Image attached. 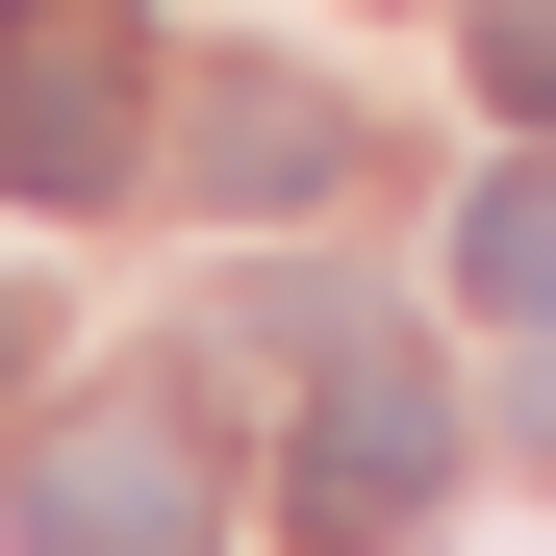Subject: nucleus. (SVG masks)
Wrapping results in <instances>:
<instances>
[{
  "label": "nucleus",
  "instance_id": "5",
  "mask_svg": "<svg viewBox=\"0 0 556 556\" xmlns=\"http://www.w3.org/2000/svg\"><path fill=\"white\" fill-rule=\"evenodd\" d=\"M455 304H506V329H556V152L455 203Z\"/></svg>",
  "mask_w": 556,
  "mask_h": 556
},
{
  "label": "nucleus",
  "instance_id": "4",
  "mask_svg": "<svg viewBox=\"0 0 556 556\" xmlns=\"http://www.w3.org/2000/svg\"><path fill=\"white\" fill-rule=\"evenodd\" d=\"M329 177H354V127L304 102V76H203V203H228V228H278V203H329Z\"/></svg>",
  "mask_w": 556,
  "mask_h": 556
},
{
  "label": "nucleus",
  "instance_id": "2",
  "mask_svg": "<svg viewBox=\"0 0 556 556\" xmlns=\"http://www.w3.org/2000/svg\"><path fill=\"white\" fill-rule=\"evenodd\" d=\"M430 481H455V380L430 354H329L304 430H278V531L304 556H380V531H430Z\"/></svg>",
  "mask_w": 556,
  "mask_h": 556
},
{
  "label": "nucleus",
  "instance_id": "1",
  "mask_svg": "<svg viewBox=\"0 0 556 556\" xmlns=\"http://www.w3.org/2000/svg\"><path fill=\"white\" fill-rule=\"evenodd\" d=\"M152 177V26L127 0H0V203H127Z\"/></svg>",
  "mask_w": 556,
  "mask_h": 556
},
{
  "label": "nucleus",
  "instance_id": "7",
  "mask_svg": "<svg viewBox=\"0 0 556 556\" xmlns=\"http://www.w3.org/2000/svg\"><path fill=\"white\" fill-rule=\"evenodd\" d=\"M26 354H51V329H26V304H0V405H26Z\"/></svg>",
  "mask_w": 556,
  "mask_h": 556
},
{
  "label": "nucleus",
  "instance_id": "3",
  "mask_svg": "<svg viewBox=\"0 0 556 556\" xmlns=\"http://www.w3.org/2000/svg\"><path fill=\"white\" fill-rule=\"evenodd\" d=\"M0 531H26V556H203L228 531V455L177 405H76V430L0 455Z\"/></svg>",
  "mask_w": 556,
  "mask_h": 556
},
{
  "label": "nucleus",
  "instance_id": "6",
  "mask_svg": "<svg viewBox=\"0 0 556 556\" xmlns=\"http://www.w3.org/2000/svg\"><path fill=\"white\" fill-rule=\"evenodd\" d=\"M481 102H531V127H556V0H481Z\"/></svg>",
  "mask_w": 556,
  "mask_h": 556
}]
</instances>
